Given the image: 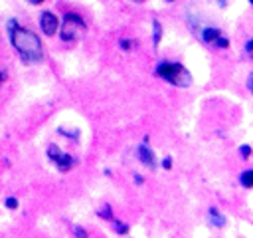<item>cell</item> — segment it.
I'll return each instance as SVG.
<instances>
[{
    "mask_svg": "<svg viewBox=\"0 0 253 238\" xmlns=\"http://www.w3.org/2000/svg\"><path fill=\"white\" fill-rule=\"evenodd\" d=\"M113 226H115V232H117V234H126V232H128V226H126L125 222L115 220V218H113Z\"/></svg>",
    "mask_w": 253,
    "mask_h": 238,
    "instance_id": "obj_15",
    "label": "cell"
},
{
    "mask_svg": "<svg viewBox=\"0 0 253 238\" xmlns=\"http://www.w3.org/2000/svg\"><path fill=\"white\" fill-rule=\"evenodd\" d=\"M211 2H215V6L223 10V8H227V6H229V2H231V0H211Z\"/></svg>",
    "mask_w": 253,
    "mask_h": 238,
    "instance_id": "obj_21",
    "label": "cell"
},
{
    "mask_svg": "<svg viewBox=\"0 0 253 238\" xmlns=\"http://www.w3.org/2000/svg\"><path fill=\"white\" fill-rule=\"evenodd\" d=\"M97 214H99L101 218H107V220H113V210H111V206H109V204H105V206H103V208H101V210H99Z\"/></svg>",
    "mask_w": 253,
    "mask_h": 238,
    "instance_id": "obj_17",
    "label": "cell"
},
{
    "mask_svg": "<svg viewBox=\"0 0 253 238\" xmlns=\"http://www.w3.org/2000/svg\"><path fill=\"white\" fill-rule=\"evenodd\" d=\"M8 32H10V40L12 46L20 52V56L24 58V61L28 63H38L43 60V50H42V42L40 38L26 28H20L14 20L8 22Z\"/></svg>",
    "mask_w": 253,
    "mask_h": 238,
    "instance_id": "obj_1",
    "label": "cell"
},
{
    "mask_svg": "<svg viewBox=\"0 0 253 238\" xmlns=\"http://www.w3.org/2000/svg\"><path fill=\"white\" fill-rule=\"evenodd\" d=\"M247 2H249V6H253V0H247Z\"/></svg>",
    "mask_w": 253,
    "mask_h": 238,
    "instance_id": "obj_26",
    "label": "cell"
},
{
    "mask_svg": "<svg viewBox=\"0 0 253 238\" xmlns=\"http://www.w3.org/2000/svg\"><path fill=\"white\" fill-rule=\"evenodd\" d=\"M73 234H75V236H87V232H85L83 228H75V230H73Z\"/></svg>",
    "mask_w": 253,
    "mask_h": 238,
    "instance_id": "obj_22",
    "label": "cell"
},
{
    "mask_svg": "<svg viewBox=\"0 0 253 238\" xmlns=\"http://www.w3.org/2000/svg\"><path fill=\"white\" fill-rule=\"evenodd\" d=\"M166 2H176V0H166Z\"/></svg>",
    "mask_w": 253,
    "mask_h": 238,
    "instance_id": "obj_28",
    "label": "cell"
},
{
    "mask_svg": "<svg viewBox=\"0 0 253 238\" xmlns=\"http://www.w3.org/2000/svg\"><path fill=\"white\" fill-rule=\"evenodd\" d=\"M4 204H6L8 208H16V206H18V200H16L14 196H8V198L4 200Z\"/></svg>",
    "mask_w": 253,
    "mask_h": 238,
    "instance_id": "obj_20",
    "label": "cell"
},
{
    "mask_svg": "<svg viewBox=\"0 0 253 238\" xmlns=\"http://www.w3.org/2000/svg\"><path fill=\"white\" fill-rule=\"evenodd\" d=\"M160 40H162V24H160V20H152V46H154V50L160 46Z\"/></svg>",
    "mask_w": 253,
    "mask_h": 238,
    "instance_id": "obj_10",
    "label": "cell"
},
{
    "mask_svg": "<svg viewBox=\"0 0 253 238\" xmlns=\"http://www.w3.org/2000/svg\"><path fill=\"white\" fill-rule=\"evenodd\" d=\"M237 153H239V157H241L243 161H247V159H251V155H253V147L247 145V143H243V145L237 147Z\"/></svg>",
    "mask_w": 253,
    "mask_h": 238,
    "instance_id": "obj_12",
    "label": "cell"
},
{
    "mask_svg": "<svg viewBox=\"0 0 253 238\" xmlns=\"http://www.w3.org/2000/svg\"><path fill=\"white\" fill-rule=\"evenodd\" d=\"M119 48H121L123 52H128V50H132V48H134V40L121 38V40H119Z\"/></svg>",
    "mask_w": 253,
    "mask_h": 238,
    "instance_id": "obj_13",
    "label": "cell"
},
{
    "mask_svg": "<svg viewBox=\"0 0 253 238\" xmlns=\"http://www.w3.org/2000/svg\"><path fill=\"white\" fill-rule=\"evenodd\" d=\"M85 28H87V24H85V20L79 14L67 12L63 16V22H61V28H59V36H61L63 42H73V40L79 38V34Z\"/></svg>",
    "mask_w": 253,
    "mask_h": 238,
    "instance_id": "obj_3",
    "label": "cell"
},
{
    "mask_svg": "<svg viewBox=\"0 0 253 238\" xmlns=\"http://www.w3.org/2000/svg\"><path fill=\"white\" fill-rule=\"evenodd\" d=\"M154 73H156L160 79H164L166 83H170V85H174V87H178V89H188V87L192 85V81H194L190 69H188L184 63H180V61L162 60V61L156 63Z\"/></svg>",
    "mask_w": 253,
    "mask_h": 238,
    "instance_id": "obj_2",
    "label": "cell"
},
{
    "mask_svg": "<svg viewBox=\"0 0 253 238\" xmlns=\"http://www.w3.org/2000/svg\"><path fill=\"white\" fill-rule=\"evenodd\" d=\"M4 79H6V73H4V71H0V83H2Z\"/></svg>",
    "mask_w": 253,
    "mask_h": 238,
    "instance_id": "obj_24",
    "label": "cell"
},
{
    "mask_svg": "<svg viewBox=\"0 0 253 238\" xmlns=\"http://www.w3.org/2000/svg\"><path fill=\"white\" fill-rule=\"evenodd\" d=\"M57 133H61L63 137H67V139H73V141H79V131H67V129H63V127H59L57 129Z\"/></svg>",
    "mask_w": 253,
    "mask_h": 238,
    "instance_id": "obj_14",
    "label": "cell"
},
{
    "mask_svg": "<svg viewBox=\"0 0 253 238\" xmlns=\"http://www.w3.org/2000/svg\"><path fill=\"white\" fill-rule=\"evenodd\" d=\"M245 87H247V91L253 95V71L247 75V79H245Z\"/></svg>",
    "mask_w": 253,
    "mask_h": 238,
    "instance_id": "obj_19",
    "label": "cell"
},
{
    "mask_svg": "<svg viewBox=\"0 0 253 238\" xmlns=\"http://www.w3.org/2000/svg\"><path fill=\"white\" fill-rule=\"evenodd\" d=\"M134 182H136V184H142V177H140V175H134Z\"/></svg>",
    "mask_w": 253,
    "mask_h": 238,
    "instance_id": "obj_23",
    "label": "cell"
},
{
    "mask_svg": "<svg viewBox=\"0 0 253 238\" xmlns=\"http://www.w3.org/2000/svg\"><path fill=\"white\" fill-rule=\"evenodd\" d=\"M211 46H213L215 50H227V48L231 46V42H229V38H227L225 34H221V36H219V38H217V40H215Z\"/></svg>",
    "mask_w": 253,
    "mask_h": 238,
    "instance_id": "obj_11",
    "label": "cell"
},
{
    "mask_svg": "<svg viewBox=\"0 0 253 238\" xmlns=\"http://www.w3.org/2000/svg\"><path fill=\"white\" fill-rule=\"evenodd\" d=\"M146 143H148V139H144V143L138 145V149H136V157H138V161H140L146 169H156V155H154V151H152Z\"/></svg>",
    "mask_w": 253,
    "mask_h": 238,
    "instance_id": "obj_6",
    "label": "cell"
},
{
    "mask_svg": "<svg viewBox=\"0 0 253 238\" xmlns=\"http://www.w3.org/2000/svg\"><path fill=\"white\" fill-rule=\"evenodd\" d=\"M196 34H198V38H200V42L202 44H206V46H211L223 32H221V28H217V26H210V24H206V26H202V28H198L196 30Z\"/></svg>",
    "mask_w": 253,
    "mask_h": 238,
    "instance_id": "obj_5",
    "label": "cell"
},
{
    "mask_svg": "<svg viewBox=\"0 0 253 238\" xmlns=\"http://www.w3.org/2000/svg\"><path fill=\"white\" fill-rule=\"evenodd\" d=\"M47 157H49V161H53V163H55V167H57L61 173L71 171V169H73V165L77 163V161H75V157H71L69 153L61 151L57 145H49V147H47Z\"/></svg>",
    "mask_w": 253,
    "mask_h": 238,
    "instance_id": "obj_4",
    "label": "cell"
},
{
    "mask_svg": "<svg viewBox=\"0 0 253 238\" xmlns=\"http://www.w3.org/2000/svg\"><path fill=\"white\" fill-rule=\"evenodd\" d=\"M40 26H42V32L45 36H53L57 32V26H59L57 16L51 14V12H42L40 14Z\"/></svg>",
    "mask_w": 253,
    "mask_h": 238,
    "instance_id": "obj_7",
    "label": "cell"
},
{
    "mask_svg": "<svg viewBox=\"0 0 253 238\" xmlns=\"http://www.w3.org/2000/svg\"><path fill=\"white\" fill-rule=\"evenodd\" d=\"M172 165H174V161H172V157H170V155H166V157L162 159V163H160V167H162L164 171H170V169H172Z\"/></svg>",
    "mask_w": 253,
    "mask_h": 238,
    "instance_id": "obj_18",
    "label": "cell"
},
{
    "mask_svg": "<svg viewBox=\"0 0 253 238\" xmlns=\"http://www.w3.org/2000/svg\"><path fill=\"white\" fill-rule=\"evenodd\" d=\"M243 52H245L247 58L253 60V36H251L249 40H245V44H243Z\"/></svg>",
    "mask_w": 253,
    "mask_h": 238,
    "instance_id": "obj_16",
    "label": "cell"
},
{
    "mask_svg": "<svg viewBox=\"0 0 253 238\" xmlns=\"http://www.w3.org/2000/svg\"><path fill=\"white\" fill-rule=\"evenodd\" d=\"M208 226L210 228H215V230H221L225 224H227V218H225V214L217 208V206H210L208 208Z\"/></svg>",
    "mask_w": 253,
    "mask_h": 238,
    "instance_id": "obj_8",
    "label": "cell"
},
{
    "mask_svg": "<svg viewBox=\"0 0 253 238\" xmlns=\"http://www.w3.org/2000/svg\"><path fill=\"white\" fill-rule=\"evenodd\" d=\"M32 4H40V2H43V0H30Z\"/></svg>",
    "mask_w": 253,
    "mask_h": 238,
    "instance_id": "obj_25",
    "label": "cell"
},
{
    "mask_svg": "<svg viewBox=\"0 0 253 238\" xmlns=\"http://www.w3.org/2000/svg\"><path fill=\"white\" fill-rule=\"evenodd\" d=\"M237 182H239L241 188L251 190V188H253V167L243 169V171L239 173V177H237Z\"/></svg>",
    "mask_w": 253,
    "mask_h": 238,
    "instance_id": "obj_9",
    "label": "cell"
},
{
    "mask_svg": "<svg viewBox=\"0 0 253 238\" xmlns=\"http://www.w3.org/2000/svg\"><path fill=\"white\" fill-rule=\"evenodd\" d=\"M132 2H138V4H140V2H144V0H132Z\"/></svg>",
    "mask_w": 253,
    "mask_h": 238,
    "instance_id": "obj_27",
    "label": "cell"
}]
</instances>
